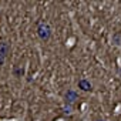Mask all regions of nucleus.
<instances>
[{
	"label": "nucleus",
	"instance_id": "nucleus-4",
	"mask_svg": "<svg viewBox=\"0 0 121 121\" xmlns=\"http://www.w3.org/2000/svg\"><path fill=\"white\" fill-rule=\"evenodd\" d=\"M66 98L69 100V103H73V101H74V98H76V93H74V91H69V93H67V95H66Z\"/></svg>",
	"mask_w": 121,
	"mask_h": 121
},
{
	"label": "nucleus",
	"instance_id": "nucleus-2",
	"mask_svg": "<svg viewBox=\"0 0 121 121\" xmlns=\"http://www.w3.org/2000/svg\"><path fill=\"white\" fill-rule=\"evenodd\" d=\"M9 50H10V47H9L7 41H0V66L4 63V60L9 54Z\"/></svg>",
	"mask_w": 121,
	"mask_h": 121
},
{
	"label": "nucleus",
	"instance_id": "nucleus-1",
	"mask_svg": "<svg viewBox=\"0 0 121 121\" xmlns=\"http://www.w3.org/2000/svg\"><path fill=\"white\" fill-rule=\"evenodd\" d=\"M37 34L41 40H47L51 36V27L48 26V23H40L37 27Z\"/></svg>",
	"mask_w": 121,
	"mask_h": 121
},
{
	"label": "nucleus",
	"instance_id": "nucleus-3",
	"mask_svg": "<svg viewBox=\"0 0 121 121\" xmlns=\"http://www.w3.org/2000/svg\"><path fill=\"white\" fill-rule=\"evenodd\" d=\"M78 87H80V88H83L84 91H88V90H91V84H90L87 80H80V83H78Z\"/></svg>",
	"mask_w": 121,
	"mask_h": 121
}]
</instances>
